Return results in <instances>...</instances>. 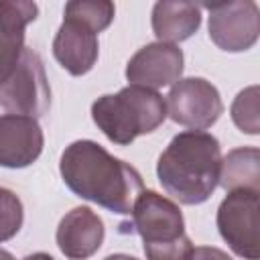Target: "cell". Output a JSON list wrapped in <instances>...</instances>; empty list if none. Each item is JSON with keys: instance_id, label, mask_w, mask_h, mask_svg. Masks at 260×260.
I'll return each mask as SVG.
<instances>
[{"instance_id": "6da1fadb", "label": "cell", "mask_w": 260, "mask_h": 260, "mask_svg": "<svg viewBox=\"0 0 260 260\" xmlns=\"http://www.w3.org/2000/svg\"><path fill=\"white\" fill-rule=\"evenodd\" d=\"M59 173L77 197L120 215H130L136 197L144 191L140 173L93 140H75L65 146Z\"/></svg>"}, {"instance_id": "7a4b0ae2", "label": "cell", "mask_w": 260, "mask_h": 260, "mask_svg": "<svg viewBox=\"0 0 260 260\" xmlns=\"http://www.w3.org/2000/svg\"><path fill=\"white\" fill-rule=\"evenodd\" d=\"M219 167V140L205 130H183L160 152L156 177L173 199L183 205H199L215 191Z\"/></svg>"}, {"instance_id": "3957f363", "label": "cell", "mask_w": 260, "mask_h": 260, "mask_svg": "<svg viewBox=\"0 0 260 260\" xmlns=\"http://www.w3.org/2000/svg\"><path fill=\"white\" fill-rule=\"evenodd\" d=\"M91 120L110 142L128 146L167 120V102L154 89L126 85L118 93L98 98L91 104Z\"/></svg>"}, {"instance_id": "277c9868", "label": "cell", "mask_w": 260, "mask_h": 260, "mask_svg": "<svg viewBox=\"0 0 260 260\" xmlns=\"http://www.w3.org/2000/svg\"><path fill=\"white\" fill-rule=\"evenodd\" d=\"M0 106L8 114L39 118L51 106V87L43 59L37 51L24 47L18 65L0 85Z\"/></svg>"}, {"instance_id": "5b68a950", "label": "cell", "mask_w": 260, "mask_h": 260, "mask_svg": "<svg viewBox=\"0 0 260 260\" xmlns=\"http://www.w3.org/2000/svg\"><path fill=\"white\" fill-rule=\"evenodd\" d=\"M258 195L260 191H228L217 207V230L230 250L244 260L260 258L258 244Z\"/></svg>"}, {"instance_id": "8992f818", "label": "cell", "mask_w": 260, "mask_h": 260, "mask_svg": "<svg viewBox=\"0 0 260 260\" xmlns=\"http://www.w3.org/2000/svg\"><path fill=\"white\" fill-rule=\"evenodd\" d=\"M167 116L191 130L211 128L223 112L217 87L203 77H185L171 85L167 95Z\"/></svg>"}, {"instance_id": "52a82bcc", "label": "cell", "mask_w": 260, "mask_h": 260, "mask_svg": "<svg viewBox=\"0 0 260 260\" xmlns=\"http://www.w3.org/2000/svg\"><path fill=\"white\" fill-rule=\"evenodd\" d=\"M209 10V39L228 53H242L256 45L260 35V10L252 0L205 4Z\"/></svg>"}, {"instance_id": "ba28073f", "label": "cell", "mask_w": 260, "mask_h": 260, "mask_svg": "<svg viewBox=\"0 0 260 260\" xmlns=\"http://www.w3.org/2000/svg\"><path fill=\"white\" fill-rule=\"evenodd\" d=\"M124 234H138L144 244H162L185 234V219L175 201L144 189L130 211V221L120 223Z\"/></svg>"}, {"instance_id": "9c48e42d", "label": "cell", "mask_w": 260, "mask_h": 260, "mask_svg": "<svg viewBox=\"0 0 260 260\" xmlns=\"http://www.w3.org/2000/svg\"><path fill=\"white\" fill-rule=\"evenodd\" d=\"M183 51L169 43H148L138 49L126 63V79L130 85L158 89L173 85L183 75Z\"/></svg>"}, {"instance_id": "30bf717a", "label": "cell", "mask_w": 260, "mask_h": 260, "mask_svg": "<svg viewBox=\"0 0 260 260\" xmlns=\"http://www.w3.org/2000/svg\"><path fill=\"white\" fill-rule=\"evenodd\" d=\"M45 136L30 116L2 114L0 116V167L24 169L43 152Z\"/></svg>"}, {"instance_id": "8fae6325", "label": "cell", "mask_w": 260, "mask_h": 260, "mask_svg": "<svg viewBox=\"0 0 260 260\" xmlns=\"http://www.w3.org/2000/svg\"><path fill=\"white\" fill-rule=\"evenodd\" d=\"M106 228L102 217L89 207H73L67 211L57 225V246L69 260H87L104 244Z\"/></svg>"}, {"instance_id": "7c38bea8", "label": "cell", "mask_w": 260, "mask_h": 260, "mask_svg": "<svg viewBox=\"0 0 260 260\" xmlns=\"http://www.w3.org/2000/svg\"><path fill=\"white\" fill-rule=\"evenodd\" d=\"M53 55L67 73L75 77L85 75L93 69L100 55L98 32L87 24L65 16L53 39Z\"/></svg>"}, {"instance_id": "4fadbf2b", "label": "cell", "mask_w": 260, "mask_h": 260, "mask_svg": "<svg viewBox=\"0 0 260 260\" xmlns=\"http://www.w3.org/2000/svg\"><path fill=\"white\" fill-rule=\"evenodd\" d=\"M39 6L28 0L0 2V85L10 77L24 51V28L37 18Z\"/></svg>"}, {"instance_id": "5bb4252c", "label": "cell", "mask_w": 260, "mask_h": 260, "mask_svg": "<svg viewBox=\"0 0 260 260\" xmlns=\"http://www.w3.org/2000/svg\"><path fill=\"white\" fill-rule=\"evenodd\" d=\"M152 32L158 43L177 45L193 37L201 26V8L193 2L162 0L152 6Z\"/></svg>"}, {"instance_id": "9a60e30c", "label": "cell", "mask_w": 260, "mask_h": 260, "mask_svg": "<svg viewBox=\"0 0 260 260\" xmlns=\"http://www.w3.org/2000/svg\"><path fill=\"white\" fill-rule=\"evenodd\" d=\"M217 185H221L225 191H260V150L256 146H242L230 150L221 158Z\"/></svg>"}, {"instance_id": "2e32d148", "label": "cell", "mask_w": 260, "mask_h": 260, "mask_svg": "<svg viewBox=\"0 0 260 260\" xmlns=\"http://www.w3.org/2000/svg\"><path fill=\"white\" fill-rule=\"evenodd\" d=\"M63 14L87 24L93 32H102L112 24L116 8L108 0H71L65 4Z\"/></svg>"}, {"instance_id": "e0dca14e", "label": "cell", "mask_w": 260, "mask_h": 260, "mask_svg": "<svg viewBox=\"0 0 260 260\" xmlns=\"http://www.w3.org/2000/svg\"><path fill=\"white\" fill-rule=\"evenodd\" d=\"M232 120L234 124L246 132L256 136L260 132V114H258V85H250L246 89H242L230 108Z\"/></svg>"}, {"instance_id": "ac0fdd59", "label": "cell", "mask_w": 260, "mask_h": 260, "mask_svg": "<svg viewBox=\"0 0 260 260\" xmlns=\"http://www.w3.org/2000/svg\"><path fill=\"white\" fill-rule=\"evenodd\" d=\"M24 221V209L18 195L6 187H0V242L14 238Z\"/></svg>"}, {"instance_id": "d6986e66", "label": "cell", "mask_w": 260, "mask_h": 260, "mask_svg": "<svg viewBox=\"0 0 260 260\" xmlns=\"http://www.w3.org/2000/svg\"><path fill=\"white\" fill-rule=\"evenodd\" d=\"M193 242L187 234L179 236L177 240L162 242V244H144L146 260H189L193 252Z\"/></svg>"}, {"instance_id": "ffe728a7", "label": "cell", "mask_w": 260, "mask_h": 260, "mask_svg": "<svg viewBox=\"0 0 260 260\" xmlns=\"http://www.w3.org/2000/svg\"><path fill=\"white\" fill-rule=\"evenodd\" d=\"M189 260H232V256H228V252L213 246H197L193 248Z\"/></svg>"}, {"instance_id": "44dd1931", "label": "cell", "mask_w": 260, "mask_h": 260, "mask_svg": "<svg viewBox=\"0 0 260 260\" xmlns=\"http://www.w3.org/2000/svg\"><path fill=\"white\" fill-rule=\"evenodd\" d=\"M22 260H55L51 254H47V252H35V254H28V256H24Z\"/></svg>"}, {"instance_id": "7402d4cb", "label": "cell", "mask_w": 260, "mask_h": 260, "mask_svg": "<svg viewBox=\"0 0 260 260\" xmlns=\"http://www.w3.org/2000/svg\"><path fill=\"white\" fill-rule=\"evenodd\" d=\"M104 260H138V258H134V256H130V254H122V252H118V254H110V256H106Z\"/></svg>"}, {"instance_id": "603a6c76", "label": "cell", "mask_w": 260, "mask_h": 260, "mask_svg": "<svg viewBox=\"0 0 260 260\" xmlns=\"http://www.w3.org/2000/svg\"><path fill=\"white\" fill-rule=\"evenodd\" d=\"M0 260H16L8 250H4V248H0Z\"/></svg>"}]
</instances>
